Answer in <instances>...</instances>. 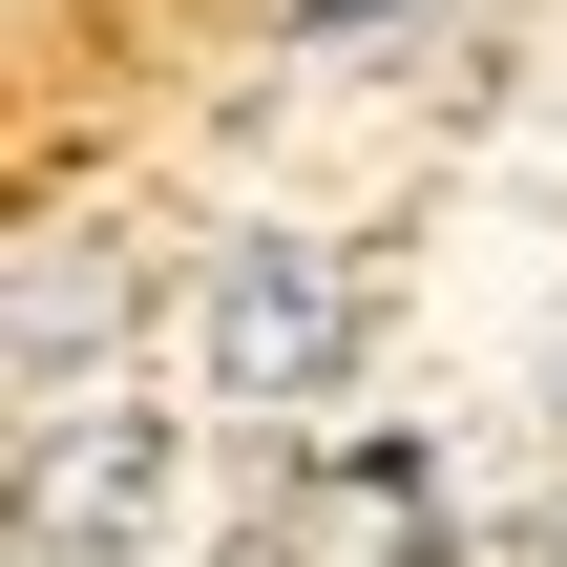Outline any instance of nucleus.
<instances>
[{
	"mask_svg": "<svg viewBox=\"0 0 567 567\" xmlns=\"http://www.w3.org/2000/svg\"><path fill=\"white\" fill-rule=\"evenodd\" d=\"M21 567H147L168 526V421L147 400H84V421H21Z\"/></svg>",
	"mask_w": 567,
	"mask_h": 567,
	"instance_id": "obj_2",
	"label": "nucleus"
},
{
	"mask_svg": "<svg viewBox=\"0 0 567 567\" xmlns=\"http://www.w3.org/2000/svg\"><path fill=\"white\" fill-rule=\"evenodd\" d=\"M505 567H567V505H547V526H526V547H505Z\"/></svg>",
	"mask_w": 567,
	"mask_h": 567,
	"instance_id": "obj_5",
	"label": "nucleus"
},
{
	"mask_svg": "<svg viewBox=\"0 0 567 567\" xmlns=\"http://www.w3.org/2000/svg\"><path fill=\"white\" fill-rule=\"evenodd\" d=\"M547 442H567V337H547Z\"/></svg>",
	"mask_w": 567,
	"mask_h": 567,
	"instance_id": "obj_6",
	"label": "nucleus"
},
{
	"mask_svg": "<svg viewBox=\"0 0 567 567\" xmlns=\"http://www.w3.org/2000/svg\"><path fill=\"white\" fill-rule=\"evenodd\" d=\"M358 337H379V274H358L337 231H231L210 295H189V358H210L231 421H316V400H358Z\"/></svg>",
	"mask_w": 567,
	"mask_h": 567,
	"instance_id": "obj_1",
	"label": "nucleus"
},
{
	"mask_svg": "<svg viewBox=\"0 0 567 567\" xmlns=\"http://www.w3.org/2000/svg\"><path fill=\"white\" fill-rule=\"evenodd\" d=\"M379 21H421V0H295V21H274V42H295V63H358V42H379Z\"/></svg>",
	"mask_w": 567,
	"mask_h": 567,
	"instance_id": "obj_4",
	"label": "nucleus"
},
{
	"mask_svg": "<svg viewBox=\"0 0 567 567\" xmlns=\"http://www.w3.org/2000/svg\"><path fill=\"white\" fill-rule=\"evenodd\" d=\"M126 316H147V274H126L105 231H21V316H0V400H21V421H84V400H126Z\"/></svg>",
	"mask_w": 567,
	"mask_h": 567,
	"instance_id": "obj_3",
	"label": "nucleus"
}]
</instances>
